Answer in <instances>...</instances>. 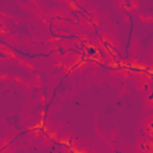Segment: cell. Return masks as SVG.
<instances>
[{"instance_id":"obj_1","label":"cell","mask_w":153,"mask_h":153,"mask_svg":"<svg viewBox=\"0 0 153 153\" xmlns=\"http://www.w3.org/2000/svg\"><path fill=\"white\" fill-rule=\"evenodd\" d=\"M135 149H137L139 152H143V153H152L153 152V141L151 137H141L137 140L136 145H135Z\"/></svg>"},{"instance_id":"obj_2","label":"cell","mask_w":153,"mask_h":153,"mask_svg":"<svg viewBox=\"0 0 153 153\" xmlns=\"http://www.w3.org/2000/svg\"><path fill=\"white\" fill-rule=\"evenodd\" d=\"M152 122H153V118L152 116H148L147 118L143 120L142 122V129H143V133L146 134L147 137H153V130H152Z\"/></svg>"},{"instance_id":"obj_4","label":"cell","mask_w":153,"mask_h":153,"mask_svg":"<svg viewBox=\"0 0 153 153\" xmlns=\"http://www.w3.org/2000/svg\"><path fill=\"white\" fill-rule=\"evenodd\" d=\"M145 96H143V103H145V105H146V108H148V109H152L153 108V93H152V90H149V91H147L146 93H143Z\"/></svg>"},{"instance_id":"obj_3","label":"cell","mask_w":153,"mask_h":153,"mask_svg":"<svg viewBox=\"0 0 153 153\" xmlns=\"http://www.w3.org/2000/svg\"><path fill=\"white\" fill-rule=\"evenodd\" d=\"M137 90H139L140 92H143V93H146L147 91L152 90V87H151V80H146V79L143 78V80H141V81L137 84Z\"/></svg>"}]
</instances>
